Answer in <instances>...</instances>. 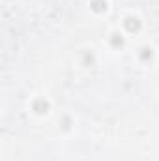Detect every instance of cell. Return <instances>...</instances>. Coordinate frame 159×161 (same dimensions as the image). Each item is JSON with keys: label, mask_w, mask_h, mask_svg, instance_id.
I'll use <instances>...</instances> for the list:
<instances>
[{"label": "cell", "mask_w": 159, "mask_h": 161, "mask_svg": "<svg viewBox=\"0 0 159 161\" xmlns=\"http://www.w3.org/2000/svg\"><path fill=\"white\" fill-rule=\"evenodd\" d=\"M125 28H127L129 32H135V30L140 28V21H139L137 17H129V19L125 21Z\"/></svg>", "instance_id": "cell-1"}, {"label": "cell", "mask_w": 159, "mask_h": 161, "mask_svg": "<svg viewBox=\"0 0 159 161\" xmlns=\"http://www.w3.org/2000/svg\"><path fill=\"white\" fill-rule=\"evenodd\" d=\"M142 51H144V53H142V54H140V56H142V58H148V56H152V53H148V51H150V49H142Z\"/></svg>", "instance_id": "cell-5"}, {"label": "cell", "mask_w": 159, "mask_h": 161, "mask_svg": "<svg viewBox=\"0 0 159 161\" xmlns=\"http://www.w3.org/2000/svg\"><path fill=\"white\" fill-rule=\"evenodd\" d=\"M47 109H49V105H47L45 99H38V101H34V111H36V113H45Z\"/></svg>", "instance_id": "cell-2"}, {"label": "cell", "mask_w": 159, "mask_h": 161, "mask_svg": "<svg viewBox=\"0 0 159 161\" xmlns=\"http://www.w3.org/2000/svg\"><path fill=\"white\" fill-rule=\"evenodd\" d=\"M122 43H123V40L118 38V34H114V38H112V45H122Z\"/></svg>", "instance_id": "cell-4"}, {"label": "cell", "mask_w": 159, "mask_h": 161, "mask_svg": "<svg viewBox=\"0 0 159 161\" xmlns=\"http://www.w3.org/2000/svg\"><path fill=\"white\" fill-rule=\"evenodd\" d=\"M92 8H94L96 11H103V9L107 8V2H105V0H94V2H92Z\"/></svg>", "instance_id": "cell-3"}]
</instances>
